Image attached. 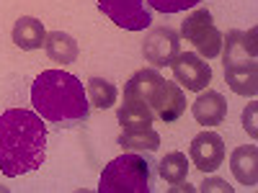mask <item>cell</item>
Instances as JSON below:
<instances>
[{"label": "cell", "mask_w": 258, "mask_h": 193, "mask_svg": "<svg viewBox=\"0 0 258 193\" xmlns=\"http://www.w3.org/2000/svg\"><path fill=\"white\" fill-rule=\"evenodd\" d=\"M225 44V82L232 93L243 98H255L258 93V47H255V26L250 31H230Z\"/></svg>", "instance_id": "cell-3"}, {"label": "cell", "mask_w": 258, "mask_h": 193, "mask_svg": "<svg viewBox=\"0 0 258 193\" xmlns=\"http://www.w3.org/2000/svg\"><path fill=\"white\" fill-rule=\"evenodd\" d=\"M85 93H88V103L96 106V109L106 111V109H111V106L116 103V85L109 82V80H103V77H91L88 85H85Z\"/></svg>", "instance_id": "cell-18"}, {"label": "cell", "mask_w": 258, "mask_h": 193, "mask_svg": "<svg viewBox=\"0 0 258 193\" xmlns=\"http://www.w3.org/2000/svg\"><path fill=\"white\" fill-rule=\"evenodd\" d=\"M34 111L57 126L73 129L91 116V103L85 85L64 70H44L31 82Z\"/></svg>", "instance_id": "cell-2"}, {"label": "cell", "mask_w": 258, "mask_h": 193, "mask_svg": "<svg viewBox=\"0 0 258 193\" xmlns=\"http://www.w3.org/2000/svg\"><path fill=\"white\" fill-rule=\"evenodd\" d=\"M230 170L238 183L243 185H255L258 183V147L255 144H243L232 149L230 155Z\"/></svg>", "instance_id": "cell-13"}, {"label": "cell", "mask_w": 258, "mask_h": 193, "mask_svg": "<svg viewBox=\"0 0 258 193\" xmlns=\"http://www.w3.org/2000/svg\"><path fill=\"white\" fill-rule=\"evenodd\" d=\"M160 85H163V77L158 70H153V67L137 70L129 77V82L124 85V98H137V101L150 103L155 98V93L160 90Z\"/></svg>", "instance_id": "cell-14"}, {"label": "cell", "mask_w": 258, "mask_h": 193, "mask_svg": "<svg viewBox=\"0 0 258 193\" xmlns=\"http://www.w3.org/2000/svg\"><path fill=\"white\" fill-rule=\"evenodd\" d=\"M119 144L126 152H155L160 147V134L153 126H142V129H124L119 134Z\"/></svg>", "instance_id": "cell-16"}, {"label": "cell", "mask_w": 258, "mask_h": 193, "mask_svg": "<svg viewBox=\"0 0 258 193\" xmlns=\"http://www.w3.org/2000/svg\"><path fill=\"white\" fill-rule=\"evenodd\" d=\"M199 190H204V193H209V190H220V193H232L235 188L232 185H227V180H222V178H207L204 183H202V188Z\"/></svg>", "instance_id": "cell-22"}, {"label": "cell", "mask_w": 258, "mask_h": 193, "mask_svg": "<svg viewBox=\"0 0 258 193\" xmlns=\"http://www.w3.org/2000/svg\"><path fill=\"white\" fill-rule=\"evenodd\" d=\"M202 0H147V6L158 13H181L188 8H197Z\"/></svg>", "instance_id": "cell-20"}, {"label": "cell", "mask_w": 258, "mask_h": 193, "mask_svg": "<svg viewBox=\"0 0 258 193\" xmlns=\"http://www.w3.org/2000/svg\"><path fill=\"white\" fill-rule=\"evenodd\" d=\"M170 70H173V77L181 88L202 93L207 85L212 82V67L209 62L194 52H178L170 62Z\"/></svg>", "instance_id": "cell-6"}, {"label": "cell", "mask_w": 258, "mask_h": 193, "mask_svg": "<svg viewBox=\"0 0 258 193\" xmlns=\"http://www.w3.org/2000/svg\"><path fill=\"white\" fill-rule=\"evenodd\" d=\"M255 111H258V103H248V109L243 111V126L245 132L255 139L258 137V129H255Z\"/></svg>", "instance_id": "cell-21"}, {"label": "cell", "mask_w": 258, "mask_h": 193, "mask_svg": "<svg viewBox=\"0 0 258 193\" xmlns=\"http://www.w3.org/2000/svg\"><path fill=\"white\" fill-rule=\"evenodd\" d=\"M153 160L145 152H126L103 167L98 193H150L153 190Z\"/></svg>", "instance_id": "cell-4"}, {"label": "cell", "mask_w": 258, "mask_h": 193, "mask_svg": "<svg viewBox=\"0 0 258 193\" xmlns=\"http://www.w3.org/2000/svg\"><path fill=\"white\" fill-rule=\"evenodd\" d=\"M181 36L186 41H191L194 47H197L199 57L204 59H214V57H220L222 52V34L220 29L214 26V18L207 8H197L194 11L183 24H181Z\"/></svg>", "instance_id": "cell-5"}, {"label": "cell", "mask_w": 258, "mask_h": 193, "mask_svg": "<svg viewBox=\"0 0 258 193\" xmlns=\"http://www.w3.org/2000/svg\"><path fill=\"white\" fill-rule=\"evenodd\" d=\"M191 114L202 126H217L227 119V101L217 90L199 93V98L191 106Z\"/></svg>", "instance_id": "cell-11"}, {"label": "cell", "mask_w": 258, "mask_h": 193, "mask_svg": "<svg viewBox=\"0 0 258 193\" xmlns=\"http://www.w3.org/2000/svg\"><path fill=\"white\" fill-rule=\"evenodd\" d=\"M98 8L119 29L126 31H145L153 24V16H150L145 0H98Z\"/></svg>", "instance_id": "cell-7"}, {"label": "cell", "mask_w": 258, "mask_h": 193, "mask_svg": "<svg viewBox=\"0 0 258 193\" xmlns=\"http://www.w3.org/2000/svg\"><path fill=\"white\" fill-rule=\"evenodd\" d=\"M150 109L155 111V116L165 124H173L176 119L183 116L186 111V93L178 82H168L163 80L160 90L155 93V98L150 101Z\"/></svg>", "instance_id": "cell-10"}, {"label": "cell", "mask_w": 258, "mask_h": 193, "mask_svg": "<svg viewBox=\"0 0 258 193\" xmlns=\"http://www.w3.org/2000/svg\"><path fill=\"white\" fill-rule=\"evenodd\" d=\"M188 157L191 165L199 170V173H214L217 167H222L225 162V142L220 134L214 132H202L191 139L188 147Z\"/></svg>", "instance_id": "cell-8"}, {"label": "cell", "mask_w": 258, "mask_h": 193, "mask_svg": "<svg viewBox=\"0 0 258 193\" xmlns=\"http://www.w3.org/2000/svg\"><path fill=\"white\" fill-rule=\"evenodd\" d=\"M44 49H47V57L52 62H59V64H73L80 54L78 49V41L64 34V31H52L47 34V41H44Z\"/></svg>", "instance_id": "cell-17"}, {"label": "cell", "mask_w": 258, "mask_h": 193, "mask_svg": "<svg viewBox=\"0 0 258 193\" xmlns=\"http://www.w3.org/2000/svg\"><path fill=\"white\" fill-rule=\"evenodd\" d=\"M116 119H119L121 129H142V126H153L155 111L150 109V103H145V101L124 98V103L116 111Z\"/></svg>", "instance_id": "cell-15"}, {"label": "cell", "mask_w": 258, "mask_h": 193, "mask_svg": "<svg viewBox=\"0 0 258 193\" xmlns=\"http://www.w3.org/2000/svg\"><path fill=\"white\" fill-rule=\"evenodd\" d=\"M13 44L18 49H24V52H36L44 47V41H47V29L44 24H41L39 18L34 16H21L16 24H13Z\"/></svg>", "instance_id": "cell-12"}, {"label": "cell", "mask_w": 258, "mask_h": 193, "mask_svg": "<svg viewBox=\"0 0 258 193\" xmlns=\"http://www.w3.org/2000/svg\"><path fill=\"white\" fill-rule=\"evenodd\" d=\"M178 52H181V36L173 29H153L142 44V54L153 67H170V62Z\"/></svg>", "instance_id": "cell-9"}, {"label": "cell", "mask_w": 258, "mask_h": 193, "mask_svg": "<svg viewBox=\"0 0 258 193\" xmlns=\"http://www.w3.org/2000/svg\"><path fill=\"white\" fill-rule=\"evenodd\" d=\"M47 160V126L36 111L8 109L0 114V173L21 178Z\"/></svg>", "instance_id": "cell-1"}, {"label": "cell", "mask_w": 258, "mask_h": 193, "mask_svg": "<svg viewBox=\"0 0 258 193\" xmlns=\"http://www.w3.org/2000/svg\"><path fill=\"white\" fill-rule=\"evenodd\" d=\"M158 173L165 183L178 185L188 178V160L183 152H168L160 162H158Z\"/></svg>", "instance_id": "cell-19"}]
</instances>
